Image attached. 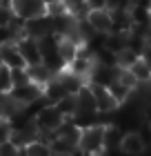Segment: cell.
<instances>
[{
    "mask_svg": "<svg viewBox=\"0 0 151 156\" xmlns=\"http://www.w3.org/2000/svg\"><path fill=\"white\" fill-rule=\"evenodd\" d=\"M87 9H105L107 7V0H84Z\"/></svg>",
    "mask_w": 151,
    "mask_h": 156,
    "instance_id": "23",
    "label": "cell"
},
{
    "mask_svg": "<svg viewBox=\"0 0 151 156\" xmlns=\"http://www.w3.org/2000/svg\"><path fill=\"white\" fill-rule=\"evenodd\" d=\"M80 156H91V154H84V152H80Z\"/></svg>",
    "mask_w": 151,
    "mask_h": 156,
    "instance_id": "25",
    "label": "cell"
},
{
    "mask_svg": "<svg viewBox=\"0 0 151 156\" xmlns=\"http://www.w3.org/2000/svg\"><path fill=\"white\" fill-rule=\"evenodd\" d=\"M16 45L22 54V58L27 65H33V62H42V54H40V47H38V38H31V36H22L16 40Z\"/></svg>",
    "mask_w": 151,
    "mask_h": 156,
    "instance_id": "6",
    "label": "cell"
},
{
    "mask_svg": "<svg viewBox=\"0 0 151 156\" xmlns=\"http://www.w3.org/2000/svg\"><path fill=\"white\" fill-rule=\"evenodd\" d=\"M33 120H36V125H38L40 132H56L64 123V116L60 114V109L56 107L53 103H45L33 114Z\"/></svg>",
    "mask_w": 151,
    "mask_h": 156,
    "instance_id": "3",
    "label": "cell"
},
{
    "mask_svg": "<svg viewBox=\"0 0 151 156\" xmlns=\"http://www.w3.org/2000/svg\"><path fill=\"white\" fill-rule=\"evenodd\" d=\"M56 107L60 109V114L64 118H71L78 112V101H76V94H64L62 98H58V101L53 103Z\"/></svg>",
    "mask_w": 151,
    "mask_h": 156,
    "instance_id": "15",
    "label": "cell"
},
{
    "mask_svg": "<svg viewBox=\"0 0 151 156\" xmlns=\"http://www.w3.org/2000/svg\"><path fill=\"white\" fill-rule=\"evenodd\" d=\"M22 156H51V147H49L47 140L36 138L22 147Z\"/></svg>",
    "mask_w": 151,
    "mask_h": 156,
    "instance_id": "14",
    "label": "cell"
},
{
    "mask_svg": "<svg viewBox=\"0 0 151 156\" xmlns=\"http://www.w3.org/2000/svg\"><path fill=\"white\" fill-rule=\"evenodd\" d=\"M13 11H11V7L7 5V2H0V27H9L13 23Z\"/></svg>",
    "mask_w": 151,
    "mask_h": 156,
    "instance_id": "20",
    "label": "cell"
},
{
    "mask_svg": "<svg viewBox=\"0 0 151 156\" xmlns=\"http://www.w3.org/2000/svg\"><path fill=\"white\" fill-rule=\"evenodd\" d=\"M138 58H140V54L136 51V49H131L129 45H125L122 49H118V51H116V65H118V67H131Z\"/></svg>",
    "mask_w": 151,
    "mask_h": 156,
    "instance_id": "17",
    "label": "cell"
},
{
    "mask_svg": "<svg viewBox=\"0 0 151 156\" xmlns=\"http://www.w3.org/2000/svg\"><path fill=\"white\" fill-rule=\"evenodd\" d=\"M25 69H27V76H29V80L36 83L38 87H45V85L56 76L51 69L45 65V62H33V65H27Z\"/></svg>",
    "mask_w": 151,
    "mask_h": 156,
    "instance_id": "11",
    "label": "cell"
},
{
    "mask_svg": "<svg viewBox=\"0 0 151 156\" xmlns=\"http://www.w3.org/2000/svg\"><path fill=\"white\" fill-rule=\"evenodd\" d=\"M105 150V123H91L80 129L78 138V152L96 156Z\"/></svg>",
    "mask_w": 151,
    "mask_h": 156,
    "instance_id": "1",
    "label": "cell"
},
{
    "mask_svg": "<svg viewBox=\"0 0 151 156\" xmlns=\"http://www.w3.org/2000/svg\"><path fill=\"white\" fill-rule=\"evenodd\" d=\"M51 156H76V152H71V154H67V152H51Z\"/></svg>",
    "mask_w": 151,
    "mask_h": 156,
    "instance_id": "24",
    "label": "cell"
},
{
    "mask_svg": "<svg viewBox=\"0 0 151 156\" xmlns=\"http://www.w3.org/2000/svg\"><path fill=\"white\" fill-rule=\"evenodd\" d=\"M129 69H131V74L138 78V83H140V85H142V83H147L149 78H151V62L145 58V56H140V58L136 60Z\"/></svg>",
    "mask_w": 151,
    "mask_h": 156,
    "instance_id": "16",
    "label": "cell"
},
{
    "mask_svg": "<svg viewBox=\"0 0 151 156\" xmlns=\"http://www.w3.org/2000/svg\"><path fill=\"white\" fill-rule=\"evenodd\" d=\"M11 132H13V123L9 118H0V145L11 138Z\"/></svg>",
    "mask_w": 151,
    "mask_h": 156,
    "instance_id": "21",
    "label": "cell"
},
{
    "mask_svg": "<svg viewBox=\"0 0 151 156\" xmlns=\"http://www.w3.org/2000/svg\"><path fill=\"white\" fill-rule=\"evenodd\" d=\"M0 65H2V60H0Z\"/></svg>",
    "mask_w": 151,
    "mask_h": 156,
    "instance_id": "27",
    "label": "cell"
},
{
    "mask_svg": "<svg viewBox=\"0 0 151 156\" xmlns=\"http://www.w3.org/2000/svg\"><path fill=\"white\" fill-rule=\"evenodd\" d=\"M87 23L96 29L98 34H109L111 31V13H109V9H89L87 11Z\"/></svg>",
    "mask_w": 151,
    "mask_h": 156,
    "instance_id": "8",
    "label": "cell"
},
{
    "mask_svg": "<svg viewBox=\"0 0 151 156\" xmlns=\"http://www.w3.org/2000/svg\"><path fill=\"white\" fill-rule=\"evenodd\" d=\"M0 156H22V150L16 147L11 140H7V143L0 145Z\"/></svg>",
    "mask_w": 151,
    "mask_h": 156,
    "instance_id": "22",
    "label": "cell"
},
{
    "mask_svg": "<svg viewBox=\"0 0 151 156\" xmlns=\"http://www.w3.org/2000/svg\"><path fill=\"white\" fill-rule=\"evenodd\" d=\"M149 18H151V5H149Z\"/></svg>",
    "mask_w": 151,
    "mask_h": 156,
    "instance_id": "26",
    "label": "cell"
},
{
    "mask_svg": "<svg viewBox=\"0 0 151 156\" xmlns=\"http://www.w3.org/2000/svg\"><path fill=\"white\" fill-rule=\"evenodd\" d=\"M87 85H89V89L93 94L98 114H111V112H116L120 107V103L111 96V91H109L107 85H98V83H87Z\"/></svg>",
    "mask_w": 151,
    "mask_h": 156,
    "instance_id": "4",
    "label": "cell"
},
{
    "mask_svg": "<svg viewBox=\"0 0 151 156\" xmlns=\"http://www.w3.org/2000/svg\"><path fill=\"white\" fill-rule=\"evenodd\" d=\"M80 45H82V42H78L76 38H71V36H60L58 38V56L62 58L64 65H69V62L78 56Z\"/></svg>",
    "mask_w": 151,
    "mask_h": 156,
    "instance_id": "10",
    "label": "cell"
},
{
    "mask_svg": "<svg viewBox=\"0 0 151 156\" xmlns=\"http://www.w3.org/2000/svg\"><path fill=\"white\" fill-rule=\"evenodd\" d=\"M7 5L11 7L13 16L22 20L47 16V0H7Z\"/></svg>",
    "mask_w": 151,
    "mask_h": 156,
    "instance_id": "2",
    "label": "cell"
},
{
    "mask_svg": "<svg viewBox=\"0 0 151 156\" xmlns=\"http://www.w3.org/2000/svg\"><path fill=\"white\" fill-rule=\"evenodd\" d=\"M147 150V140L140 132H125L120 138V145H118V152L125 154V156H140L145 154Z\"/></svg>",
    "mask_w": 151,
    "mask_h": 156,
    "instance_id": "5",
    "label": "cell"
},
{
    "mask_svg": "<svg viewBox=\"0 0 151 156\" xmlns=\"http://www.w3.org/2000/svg\"><path fill=\"white\" fill-rule=\"evenodd\" d=\"M0 60H2V65L11 67V69H13V67H27L22 54H20V49H18V45H16L13 40L2 42V45H0Z\"/></svg>",
    "mask_w": 151,
    "mask_h": 156,
    "instance_id": "7",
    "label": "cell"
},
{
    "mask_svg": "<svg viewBox=\"0 0 151 156\" xmlns=\"http://www.w3.org/2000/svg\"><path fill=\"white\" fill-rule=\"evenodd\" d=\"M122 134H125V132H122L118 125H105V150L107 152H111V150L118 152Z\"/></svg>",
    "mask_w": 151,
    "mask_h": 156,
    "instance_id": "13",
    "label": "cell"
},
{
    "mask_svg": "<svg viewBox=\"0 0 151 156\" xmlns=\"http://www.w3.org/2000/svg\"><path fill=\"white\" fill-rule=\"evenodd\" d=\"M13 89V78H11V67L0 65V94H9Z\"/></svg>",
    "mask_w": 151,
    "mask_h": 156,
    "instance_id": "19",
    "label": "cell"
},
{
    "mask_svg": "<svg viewBox=\"0 0 151 156\" xmlns=\"http://www.w3.org/2000/svg\"><path fill=\"white\" fill-rule=\"evenodd\" d=\"M109 91H111V96L116 98L120 105H122V103H127L129 98H131V94H133V89H129L127 85H122L120 80H116V78H113V80L109 83Z\"/></svg>",
    "mask_w": 151,
    "mask_h": 156,
    "instance_id": "18",
    "label": "cell"
},
{
    "mask_svg": "<svg viewBox=\"0 0 151 156\" xmlns=\"http://www.w3.org/2000/svg\"><path fill=\"white\" fill-rule=\"evenodd\" d=\"M56 78H58V80L62 83V87H64V91H67V94H76V91H80L84 85H87V80H84L82 76L74 74L69 67L60 69V72L56 74Z\"/></svg>",
    "mask_w": 151,
    "mask_h": 156,
    "instance_id": "9",
    "label": "cell"
},
{
    "mask_svg": "<svg viewBox=\"0 0 151 156\" xmlns=\"http://www.w3.org/2000/svg\"><path fill=\"white\" fill-rule=\"evenodd\" d=\"M76 101H78V112H76V114H98L96 101H93V94H91L89 85H84L80 91H76Z\"/></svg>",
    "mask_w": 151,
    "mask_h": 156,
    "instance_id": "12",
    "label": "cell"
}]
</instances>
